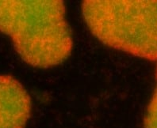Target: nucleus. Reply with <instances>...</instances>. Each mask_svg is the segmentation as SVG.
Here are the masks:
<instances>
[{"instance_id":"nucleus-2","label":"nucleus","mask_w":157,"mask_h":128,"mask_svg":"<svg viewBox=\"0 0 157 128\" xmlns=\"http://www.w3.org/2000/svg\"><path fill=\"white\" fill-rule=\"evenodd\" d=\"M93 35L111 48L157 60V1L91 0L82 4Z\"/></svg>"},{"instance_id":"nucleus-1","label":"nucleus","mask_w":157,"mask_h":128,"mask_svg":"<svg viewBox=\"0 0 157 128\" xmlns=\"http://www.w3.org/2000/svg\"><path fill=\"white\" fill-rule=\"evenodd\" d=\"M0 31L35 67L58 65L72 49L63 1H0Z\"/></svg>"},{"instance_id":"nucleus-3","label":"nucleus","mask_w":157,"mask_h":128,"mask_svg":"<svg viewBox=\"0 0 157 128\" xmlns=\"http://www.w3.org/2000/svg\"><path fill=\"white\" fill-rule=\"evenodd\" d=\"M31 114V100L21 84L0 75V128H25Z\"/></svg>"},{"instance_id":"nucleus-4","label":"nucleus","mask_w":157,"mask_h":128,"mask_svg":"<svg viewBox=\"0 0 157 128\" xmlns=\"http://www.w3.org/2000/svg\"><path fill=\"white\" fill-rule=\"evenodd\" d=\"M144 128H157V88L147 109Z\"/></svg>"}]
</instances>
